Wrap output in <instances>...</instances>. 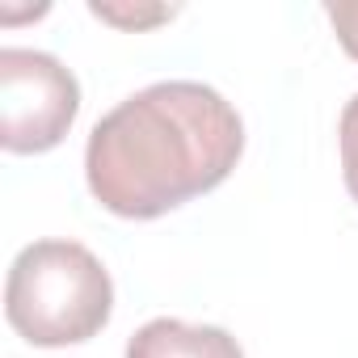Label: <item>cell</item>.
Returning a JSON list of instances; mask_svg holds the SVG:
<instances>
[{
	"label": "cell",
	"instance_id": "cell-3",
	"mask_svg": "<svg viewBox=\"0 0 358 358\" xmlns=\"http://www.w3.org/2000/svg\"><path fill=\"white\" fill-rule=\"evenodd\" d=\"M80 114L76 76L47 51H0V143L17 156H38L64 143Z\"/></svg>",
	"mask_w": 358,
	"mask_h": 358
},
{
	"label": "cell",
	"instance_id": "cell-6",
	"mask_svg": "<svg viewBox=\"0 0 358 358\" xmlns=\"http://www.w3.org/2000/svg\"><path fill=\"white\" fill-rule=\"evenodd\" d=\"M324 17L333 22L337 43L345 47V55L358 59V0H329V5H324Z\"/></svg>",
	"mask_w": 358,
	"mask_h": 358
},
{
	"label": "cell",
	"instance_id": "cell-5",
	"mask_svg": "<svg viewBox=\"0 0 358 358\" xmlns=\"http://www.w3.org/2000/svg\"><path fill=\"white\" fill-rule=\"evenodd\" d=\"M337 139H341V177H345V190H350V199L358 203V93H354V97L345 101V110H341Z\"/></svg>",
	"mask_w": 358,
	"mask_h": 358
},
{
	"label": "cell",
	"instance_id": "cell-1",
	"mask_svg": "<svg viewBox=\"0 0 358 358\" xmlns=\"http://www.w3.org/2000/svg\"><path fill=\"white\" fill-rule=\"evenodd\" d=\"M245 152V122L199 80H160L118 101L89 131L85 177L122 220H156L228 182Z\"/></svg>",
	"mask_w": 358,
	"mask_h": 358
},
{
	"label": "cell",
	"instance_id": "cell-4",
	"mask_svg": "<svg viewBox=\"0 0 358 358\" xmlns=\"http://www.w3.org/2000/svg\"><path fill=\"white\" fill-rule=\"evenodd\" d=\"M127 358H245L241 341L220 324H186L156 316L127 341Z\"/></svg>",
	"mask_w": 358,
	"mask_h": 358
},
{
	"label": "cell",
	"instance_id": "cell-2",
	"mask_svg": "<svg viewBox=\"0 0 358 358\" xmlns=\"http://www.w3.org/2000/svg\"><path fill=\"white\" fill-rule=\"evenodd\" d=\"M114 282L110 270L76 241L26 245L5 282V316L30 345H80L110 324Z\"/></svg>",
	"mask_w": 358,
	"mask_h": 358
}]
</instances>
